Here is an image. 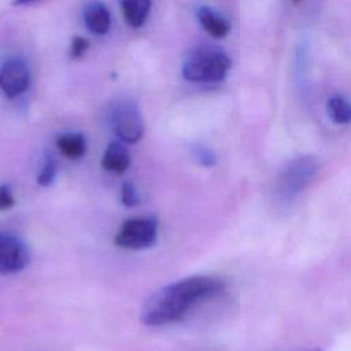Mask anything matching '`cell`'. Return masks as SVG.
<instances>
[{"mask_svg":"<svg viewBox=\"0 0 351 351\" xmlns=\"http://www.w3.org/2000/svg\"><path fill=\"white\" fill-rule=\"evenodd\" d=\"M121 200H122L123 206H126V207H134V206L138 204L140 199H138L136 188H134V185L132 182H123L122 184Z\"/></svg>","mask_w":351,"mask_h":351,"instance_id":"obj_15","label":"cell"},{"mask_svg":"<svg viewBox=\"0 0 351 351\" xmlns=\"http://www.w3.org/2000/svg\"><path fill=\"white\" fill-rule=\"evenodd\" d=\"M29 263L26 245L15 236L0 232V274H14Z\"/></svg>","mask_w":351,"mask_h":351,"instance_id":"obj_7","label":"cell"},{"mask_svg":"<svg viewBox=\"0 0 351 351\" xmlns=\"http://www.w3.org/2000/svg\"><path fill=\"white\" fill-rule=\"evenodd\" d=\"M197 19L202 27L214 38H222L228 36L230 30L228 21L207 7L197 10Z\"/></svg>","mask_w":351,"mask_h":351,"instance_id":"obj_10","label":"cell"},{"mask_svg":"<svg viewBox=\"0 0 351 351\" xmlns=\"http://www.w3.org/2000/svg\"><path fill=\"white\" fill-rule=\"evenodd\" d=\"M14 204H15V199L10 185L1 184L0 185V211L11 208Z\"/></svg>","mask_w":351,"mask_h":351,"instance_id":"obj_17","label":"cell"},{"mask_svg":"<svg viewBox=\"0 0 351 351\" xmlns=\"http://www.w3.org/2000/svg\"><path fill=\"white\" fill-rule=\"evenodd\" d=\"M318 162L311 155H300L287 163L276 180L274 197L281 204L293 202L318 173Z\"/></svg>","mask_w":351,"mask_h":351,"instance_id":"obj_3","label":"cell"},{"mask_svg":"<svg viewBox=\"0 0 351 351\" xmlns=\"http://www.w3.org/2000/svg\"><path fill=\"white\" fill-rule=\"evenodd\" d=\"M30 85V70L22 59H10L0 67V90L10 99L18 97Z\"/></svg>","mask_w":351,"mask_h":351,"instance_id":"obj_6","label":"cell"},{"mask_svg":"<svg viewBox=\"0 0 351 351\" xmlns=\"http://www.w3.org/2000/svg\"><path fill=\"white\" fill-rule=\"evenodd\" d=\"M223 280L213 276H193L169 284L152 293L141 308V321L160 326L180 321L199 300L219 293Z\"/></svg>","mask_w":351,"mask_h":351,"instance_id":"obj_1","label":"cell"},{"mask_svg":"<svg viewBox=\"0 0 351 351\" xmlns=\"http://www.w3.org/2000/svg\"><path fill=\"white\" fill-rule=\"evenodd\" d=\"M84 22L90 33L106 34L111 26V16L103 3L92 1L84 8Z\"/></svg>","mask_w":351,"mask_h":351,"instance_id":"obj_8","label":"cell"},{"mask_svg":"<svg viewBox=\"0 0 351 351\" xmlns=\"http://www.w3.org/2000/svg\"><path fill=\"white\" fill-rule=\"evenodd\" d=\"M311 351H322L321 348H315V350H311Z\"/></svg>","mask_w":351,"mask_h":351,"instance_id":"obj_21","label":"cell"},{"mask_svg":"<svg viewBox=\"0 0 351 351\" xmlns=\"http://www.w3.org/2000/svg\"><path fill=\"white\" fill-rule=\"evenodd\" d=\"M89 47V43L85 37H80V36H75L73 40H71V45H70V56L73 59H78L81 56H84V53L86 52Z\"/></svg>","mask_w":351,"mask_h":351,"instance_id":"obj_16","label":"cell"},{"mask_svg":"<svg viewBox=\"0 0 351 351\" xmlns=\"http://www.w3.org/2000/svg\"><path fill=\"white\" fill-rule=\"evenodd\" d=\"M56 171H58V166H56L55 159L51 155H47L41 165V170L37 176V182L41 186L51 185L56 177Z\"/></svg>","mask_w":351,"mask_h":351,"instance_id":"obj_14","label":"cell"},{"mask_svg":"<svg viewBox=\"0 0 351 351\" xmlns=\"http://www.w3.org/2000/svg\"><path fill=\"white\" fill-rule=\"evenodd\" d=\"M328 115L337 125H346L351 122V101L343 96L335 95L329 97L328 104Z\"/></svg>","mask_w":351,"mask_h":351,"instance_id":"obj_13","label":"cell"},{"mask_svg":"<svg viewBox=\"0 0 351 351\" xmlns=\"http://www.w3.org/2000/svg\"><path fill=\"white\" fill-rule=\"evenodd\" d=\"M195 155H196L197 160H199L202 165H204V166H213V165L215 163V156H214L207 148H203V147L196 148Z\"/></svg>","mask_w":351,"mask_h":351,"instance_id":"obj_18","label":"cell"},{"mask_svg":"<svg viewBox=\"0 0 351 351\" xmlns=\"http://www.w3.org/2000/svg\"><path fill=\"white\" fill-rule=\"evenodd\" d=\"M111 125L114 133L128 144L140 141L144 134L143 115L137 104L130 100L117 103L111 111Z\"/></svg>","mask_w":351,"mask_h":351,"instance_id":"obj_5","label":"cell"},{"mask_svg":"<svg viewBox=\"0 0 351 351\" xmlns=\"http://www.w3.org/2000/svg\"><path fill=\"white\" fill-rule=\"evenodd\" d=\"M125 21L133 26L140 27L151 10V0H119Z\"/></svg>","mask_w":351,"mask_h":351,"instance_id":"obj_11","label":"cell"},{"mask_svg":"<svg viewBox=\"0 0 351 351\" xmlns=\"http://www.w3.org/2000/svg\"><path fill=\"white\" fill-rule=\"evenodd\" d=\"M158 222L152 217H140L126 221L115 234L114 243L126 250H144L156 241Z\"/></svg>","mask_w":351,"mask_h":351,"instance_id":"obj_4","label":"cell"},{"mask_svg":"<svg viewBox=\"0 0 351 351\" xmlns=\"http://www.w3.org/2000/svg\"><path fill=\"white\" fill-rule=\"evenodd\" d=\"M130 165V155L123 144L114 141L110 143L103 154L101 166L110 173L122 174Z\"/></svg>","mask_w":351,"mask_h":351,"instance_id":"obj_9","label":"cell"},{"mask_svg":"<svg viewBox=\"0 0 351 351\" xmlns=\"http://www.w3.org/2000/svg\"><path fill=\"white\" fill-rule=\"evenodd\" d=\"M232 62L229 56L214 47L195 48L182 63V75L191 82H219L222 81Z\"/></svg>","mask_w":351,"mask_h":351,"instance_id":"obj_2","label":"cell"},{"mask_svg":"<svg viewBox=\"0 0 351 351\" xmlns=\"http://www.w3.org/2000/svg\"><path fill=\"white\" fill-rule=\"evenodd\" d=\"M291 1H292V3H293V4H299V3H300V1H302V0H291Z\"/></svg>","mask_w":351,"mask_h":351,"instance_id":"obj_20","label":"cell"},{"mask_svg":"<svg viewBox=\"0 0 351 351\" xmlns=\"http://www.w3.org/2000/svg\"><path fill=\"white\" fill-rule=\"evenodd\" d=\"M32 1H34V0H14L12 4H14V5H23V4H29V3H32Z\"/></svg>","mask_w":351,"mask_h":351,"instance_id":"obj_19","label":"cell"},{"mask_svg":"<svg viewBox=\"0 0 351 351\" xmlns=\"http://www.w3.org/2000/svg\"><path fill=\"white\" fill-rule=\"evenodd\" d=\"M59 151L69 159H78L85 154L86 143L81 133H63L56 138Z\"/></svg>","mask_w":351,"mask_h":351,"instance_id":"obj_12","label":"cell"}]
</instances>
